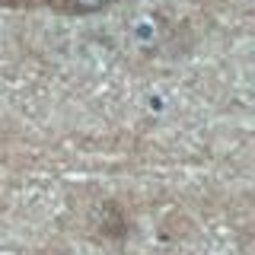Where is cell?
<instances>
[{"mask_svg": "<svg viewBox=\"0 0 255 255\" xmlns=\"http://www.w3.org/2000/svg\"><path fill=\"white\" fill-rule=\"evenodd\" d=\"M102 211H106V217L99 220V233L102 236H112V239H122L128 233V217L122 214V207L115 201H106L102 204Z\"/></svg>", "mask_w": 255, "mask_h": 255, "instance_id": "cell-2", "label": "cell"}, {"mask_svg": "<svg viewBox=\"0 0 255 255\" xmlns=\"http://www.w3.org/2000/svg\"><path fill=\"white\" fill-rule=\"evenodd\" d=\"M54 13H64V16H93L99 10L112 6L115 0H45Z\"/></svg>", "mask_w": 255, "mask_h": 255, "instance_id": "cell-1", "label": "cell"}]
</instances>
